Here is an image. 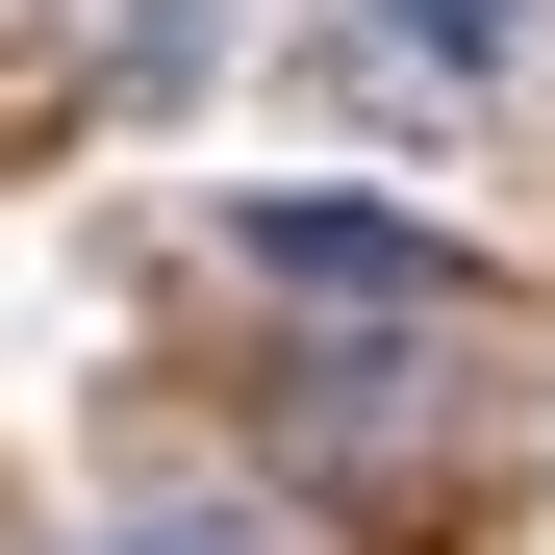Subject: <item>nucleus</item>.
Here are the masks:
<instances>
[{"mask_svg":"<svg viewBox=\"0 0 555 555\" xmlns=\"http://www.w3.org/2000/svg\"><path fill=\"white\" fill-rule=\"evenodd\" d=\"M102 555H228V530H203V505H177V530H102Z\"/></svg>","mask_w":555,"mask_h":555,"instance_id":"7ed1b4c3","label":"nucleus"},{"mask_svg":"<svg viewBox=\"0 0 555 555\" xmlns=\"http://www.w3.org/2000/svg\"><path fill=\"white\" fill-rule=\"evenodd\" d=\"M253 278H278V304H379V328H454V304H480V253L404 228V203H253Z\"/></svg>","mask_w":555,"mask_h":555,"instance_id":"f257e3e1","label":"nucleus"},{"mask_svg":"<svg viewBox=\"0 0 555 555\" xmlns=\"http://www.w3.org/2000/svg\"><path fill=\"white\" fill-rule=\"evenodd\" d=\"M353 26H379V76H429V102L530 76V0H353Z\"/></svg>","mask_w":555,"mask_h":555,"instance_id":"f03ea898","label":"nucleus"}]
</instances>
